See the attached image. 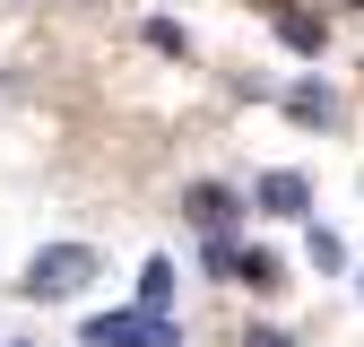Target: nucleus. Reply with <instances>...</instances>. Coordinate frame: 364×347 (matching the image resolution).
<instances>
[{
	"instance_id": "obj_5",
	"label": "nucleus",
	"mask_w": 364,
	"mask_h": 347,
	"mask_svg": "<svg viewBox=\"0 0 364 347\" xmlns=\"http://www.w3.org/2000/svg\"><path fill=\"white\" fill-rule=\"evenodd\" d=\"M278 43H287V53H304V61H321V43H330V26L312 18V9H278Z\"/></svg>"
},
{
	"instance_id": "obj_1",
	"label": "nucleus",
	"mask_w": 364,
	"mask_h": 347,
	"mask_svg": "<svg viewBox=\"0 0 364 347\" xmlns=\"http://www.w3.org/2000/svg\"><path fill=\"white\" fill-rule=\"evenodd\" d=\"M78 338H87V347H182V321H173V313L156 321V313H139V304H130V313H96Z\"/></svg>"
},
{
	"instance_id": "obj_4",
	"label": "nucleus",
	"mask_w": 364,
	"mask_h": 347,
	"mask_svg": "<svg viewBox=\"0 0 364 347\" xmlns=\"http://www.w3.org/2000/svg\"><path fill=\"white\" fill-rule=\"evenodd\" d=\"M252 208H269V217H304V208H312V183H304L295 165H278V174H260V183H252Z\"/></svg>"
},
{
	"instance_id": "obj_9",
	"label": "nucleus",
	"mask_w": 364,
	"mask_h": 347,
	"mask_svg": "<svg viewBox=\"0 0 364 347\" xmlns=\"http://www.w3.org/2000/svg\"><path fill=\"white\" fill-rule=\"evenodd\" d=\"M304 252H312V269H347V243H338L330 226H312V235H304Z\"/></svg>"
},
{
	"instance_id": "obj_13",
	"label": "nucleus",
	"mask_w": 364,
	"mask_h": 347,
	"mask_svg": "<svg viewBox=\"0 0 364 347\" xmlns=\"http://www.w3.org/2000/svg\"><path fill=\"white\" fill-rule=\"evenodd\" d=\"M0 347H26V338H0Z\"/></svg>"
},
{
	"instance_id": "obj_3",
	"label": "nucleus",
	"mask_w": 364,
	"mask_h": 347,
	"mask_svg": "<svg viewBox=\"0 0 364 347\" xmlns=\"http://www.w3.org/2000/svg\"><path fill=\"white\" fill-rule=\"evenodd\" d=\"M182 217H191L200 235H225V226L243 217V200L225 191V183H191V191H182Z\"/></svg>"
},
{
	"instance_id": "obj_7",
	"label": "nucleus",
	"mask_w": 364,
	"mask_h": 347,
	"mask_svg": "<svg viewBox=\"0 0 364 347\" xmlns=\"http://www.w3.org/2000/svg\"><path fill=\"white\" fill-rule=\"evenodd\" d=\"M165 304H173V260H165V252H148V260H139V313H156V321H165Z\"/></svg>"
},
{
	"instance_id": "obj_8",
	"label": "nucleus",
	"mask_w": 364,
	"mask_h": 347,
	"mask_svg": "<svg viewBox=\"0 0 364 347\" xmlns=\"http://www.w3.org/2000/svg\"><path fill=\"white\" fill-rule=\"evenodd\" d=\"M235 287H287L278 278V252H235Z\"/></svg>"
},
{
	"instance_id": "obj_10",
	"label": "nucleus",
	"mask_w": 364,
	"mask_h": 347,
	"mask_svg": "<svg viewBox=\"0 0 364 347\" xmlns=\"http://www.w3.org/2000/svg\"><path fill=\"white\" fill-rule=\"evenodd\" d=\"M148 43H156V53H191V35H182L173 18H148Z\"/></svg>"
},
{
	"instance_id": "obj_6",
	"label": "nucleus",
	"mask_w": 364,
	"mask_h": 347,
	"mask_svg": "<svg viewBox=\"0 0 364 347\" xmlns=\"http://www.w3.org/2000/svg\"><path fill=\"white\" fill-rule=\"evenodd\" d=\"M287 113L312 122V130H330V122H338V96H330L321 78H304V87H287Z\"/></svg>"
},
{
	"instance_id": "obj_11",
	"label": "nucleus",
	"mask_w": 364,
	"mask_h": 347,
	"mask_svg": "<svg viewBox=\"0 0 364 347\" xmlns=\"http://www.w3.org/2000/svg\"><path fill=\"white\" fill-rule=\"evenodd\" d=\"M243 347H295V338H287V330H269V321H260V330H243Z\"/></svg>"
},
{
	"instance_id": "obj_12",
	"label": "nucleus",
	"mask_w": 364,
	"mask_h": 347,
	"mask_svg": "<svg viewBox=\"0 0 364 347\" xmlns=\"http://www.w3.org/2000/svg\"><path fill=\"white\" fill-rule=\"evenodd\" d=\"M338 9H364V0H338Z\"/></svg>"
},
{
	"instance_id": "obj_2",
	"label": "nucleus",
	"mask_w": 364,
	"mask_h": 347,
	"mask_svg": "<svg viewBox=\"0 0 364 347\" xmlns=\"http://www.w3.org/2000/svg\"><path fill=\"white\" fill-rule=\"evenodd\" d=\"M87 278H96V252H87V243H43L35 260H26V295H78Z\"/></svg>"
}]
</instances>
